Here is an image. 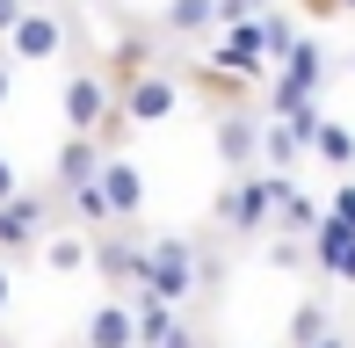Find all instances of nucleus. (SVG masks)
Instances as JSON below:
<instances>
[{
	"label": "nucleus",
	"instance_id": "nucleus-6",
	"mask_svg": "<svg viewBox=\"0 0 355 348\" xmlns=\"http://www.w3.org/2000/svg\"><path fill=\"white\" fill-rule=\"evenodd\" d=\"M58 51H66V22L29 0V15L8 29V58H37V66H44V58H58Z\"/></svg>",
	"mask_w": 355,
	"mask_h": 348
},
{
	"label": "nucleus",
	"instance_id": "nucleus-12",
	"mask_svg": "<svg viewBox=\"0 0 355 348\" xmlns=\"http://www.w3.org/2000/svg\"><path fill=\"white\" fill-rule=\"evenodd\" d=\"M102 138H66V146H58V189H87V182H102Z\"/></svg>",
	"mask_w": 355,
	"mask_h": 348
},
{
	"label": "nucleus",
	"instance_id": "nucleus-2",
	"mask_svg": "<svg viewBox=\"0 0 355 348\" xmlns=\"http://www.w3.org/2000/svg\"><path fill=\"white\" fill-rule=\"evenodd\" d=\"M58 109H66V131L94 138V131L109 123V109H116L109 73H102V66H73V73H66V94H58Z\"/></svg>",
	"mask_w": 355,
	"mask_h": 348
},
{
	"label": "nucleus",
	"instance_id": "nucleus-28",
	"mask_svg": "<svg viewBox=\"0 0 355 348\" xmlns=\"http://www.w3.org/2000/svg\"><path fill=\"white\" fill-rule=\"evenodd\" d=\"M94 8H102V15H123V0H94Z\"/></svg>",
	"mask_w": 355,
	"mask_h": 348
},
{
	"label": "nucleus",
	"instance_id": "nucleus-18",
	"mask_svg": "<svg viewBox=\"0 0 355 348\" xmlns=\"http://www.w3.org/2000/svg\"><path fill=\"white\" fill-rule=\"evenodd\" d=\"M174 327V305H159V297H138V348H159Z\"/></svg>",
	"mask_w": 355,
	"mask_h": 348
},
{
	"label": "nucleus",
	"instance_id": "nucleus-15",
	"mask_svg": "<svg viewBox=\"0 0 355 348\" xmlns=\"http://www.w3.org/2000/svg\"><path fill=\"white\" fill-rule=\"evenodd\" d=\"M312 153H319L327 167H355V131L327 116V123H319V138H312Z\"/></svg>",
	"mask_w": 355,
	"mask_h": 348
},
{
	"label": "nucleus",
	"instance_id": "nucleus-22",
	"mask_svg": "<svg viewBox=\"0 0 355 348\" xmlns=\"http://www.w3.org/2000/svg\"><path fill=\"white\" fill-rule=\"evenodd\" d=\"M22 15H29V0H0V44H8V29L22 22Z\"/></svg>",
	"mask_w": 355,
	"mask_h": 348
},
{
	"label": "nucleus",
	"instance_id": "nucleus-29",
	"mask_svg": "<svg viewBox=\"0 0 355 348\" xmlns=\"http://www.w3.org/2000/svg\"><path fill=\"white\" fill-rule=\"evenodd\" d=\"M312 348H348V341H341V334H327V341H312Z\"/></svg>",
	"mask_w": 355,
	"mask_h": 348
},
{
	"label": "nucleus",
	"instance_id": "nucleus-24",
	"mask_svg": "<svg viewBox=\"0 0 355 348\" xmlns=\"http://www.w3.org/2000/svg\"><path fill=\"white\" fill-rule=\"evenodd\" d=\"M247 8H261V0H218V22H247Z\"/></svg>",
	"mask_w": 355,
	"mask_h": 348
},
{
	"label": "nucleus",
	"instance_id": "nucleus-23",
	"mask_svg": "<svg viewBox=\"0 0 355 348\" xmlns=\"http://www.w3.org/2000/svg\"><path fill=\"white\" fill-rule=\"evenodd\" d=\"M15 196H22V182H15V160L0 153V203H15Z\"/></svg>",
	"mask_w": 355,
	"mask_h": 348
},
{
	"label": "nucleus",
	"instance_id": "nucleus-7",
	"mask_svg": "<svg viewBox=\"0 0 355 348\" xmlns=\"http://www.w3.org/2000/svg\"><path fill=\"white\" fill-rule=\"evenodd\" d=\"M268 51H276V37H268V22H225V51H218V66H232V73H261L268 66Z\"/></svg>",
	"mask_w": 355,
	"mask_h": 348
},
{
	"label": "nucleus",
	"instance_id": "nucleus-10",
	"mask_svg": "<svg viewBox=\"0 0 355 348\" xmlns=\"http://www.w3.org/2000/svg\"><path fill=\"white\" fill-rule=\"evenodd\" d=\"M102 196H109V211H116V225H131V218L145 211V182H138V167L123 160V153L102 160Z\"/></svg>",
	"mask_w": 355,
	"mask_h": 348
},
{
	"label": "nucleus",
	"instance_id": "nucleus-3",
	"mask_svg": "<svg viewBox=\"0 0 355 348\" xmlns=\"http://www.w3.org/2000/svg\"><path fill=\"white\" fill-rule=\"evenodd\" d=\"M319 73H327V66H319V44H290V51H283V73H276V87H268V109H276V116H283V109H297V102H312V87H319Z\"/></svg>",
	"mask_w": 355,
	"mask_h": 348
},
{
	"label": "nucleus",
	"instance_id": "nucleus-19",
	"mask_svg": "<svg viewBox=\"0 0 355 348\" xmlns=\"http://www.w3.org/2000/svg\"><path fill=\"white\" fill-rule=\"evenodd\" d=\"M73 196V211L87 218V225H116V211H109V196H102V182H87V189H66Z\"/></svg>",
	"mask_w": 355,
	"mask_h": 348
},
{
	"label": "nucleus",
	"instance_id": "nucleus-4",
	"mask_svg": "<svg viewBox=\"0 0 355 348\" xmlns=\"http://www.w3.org/2000/svg\"><path fill=\"white\" fill-rule=\"evenodd\" d=\"M153 44H159V29H123V37L109 44L102 73H109V87H116V102H123V87H138L145 73H159L153 66Z\"/></svg>",
	"mask_w": 355,
	"mask_h": 348
},
{
	"label": "nucleus",
	"instance_id": "nucleus-5",
	"mask_svg": "<svg viewBox=\"0 0 355 348\" xmlns=\"http://www.w3.org/2000/svg\"><path fill=\"white\" fill-rule=\"evenodd\" d=\"M94 268H102V283L116 290V283H145V268H153V240H123V232H102L94 240Z\"/></svg>",
	"mask_w": 355,
	"mask_h": 348
},
{
	"label": "nucleus",
	"instance_id": "nucleus-14",
	"mask_svg": "<svg viewBox=\"0 0 355 348\" xmlns=\"http://www.w3.org/2000/svg\"><path fill=\"white\" fill-rule=\"evenodd\" d=\"M218 22V0H167L159 8V37H203Z\"/></svg>",
	"mask_w": 355,
	"mask_h": 348
},
{
	"label": "nucleus",
	"instance_id": "nucleus-13",
	"mask_svg": "<svg viewBox=\"0 0 355 348\" xmlns=\"http://www.w3.org/2000/svg\"><path fill=\"white\" fill-rule=\"evenodd\" d=\"M312 254H319V268H327L334 283H355V232L341 218H327V225L312 232Z\"/></svg>",
	"mask_w": 355,
	"mask_h": 348
},
{
	"label": "nucleus",
	"instance_id": "nucleus-17",
	"mask_svg": "<svg viewBox=\"0 0 355 348\" xmlns=\"http://www.w3.org/2000/svg\"><path fill=\"white\" fill-rule=\"evenodd\" d=\"M297 153H304V146H297V131H290V123H268V131H261V167H268V174H283Z\"/></svg>",
	"mask_w": 355,
	"mask_h": 348
},
{
	"label": "nucleus",
	"instance_id": "nucleus-8",
	"mask_svg": "<svg viewBox=\"0 0 355 348\" xmlns=\"http://www.w3.org/2000/svg\"><path fill=\"white\" fill-rule=\"evenodd\" d=\"M211 138H218V160L232 167V174L254 167V153H261V123H254L247 109H218V131Z\"/></svg>",
	"mask_w": 355,
	"mask_h": 348
},
{
	"label": "nucleus",
	"instance_id": "nucleus-27",
	"mask_svg": "<svg viewBox=\"0 0 355 348\" xmlns=\"http://www.w3.org/2000/svg\"><path fill=\"white\" fill-rule=\"evenodd\" d=\"M8 297H15V283H8V268H0V312H8Z\"/></svg>",
	"mask_w": 355,
	"mask_h": 348
},
{
	"label": "nucleus",
	"instance_id": "nucleus-9",
	"mask_svg": "<svg viewBox=\"0 0 355 348\" xmlns=\"http://www.w3.org/2000/svg\"><path fill=\"white\" fill-rule=\"evenodd\" d=\"M174 102H182V87H174V73H145L138 87H123V116L131 123H167Z\"/></svg>",
	"mask_w": 355,
	"mask_h": 348
},
{
	"label": "nucleus",
	"instance_id": "nucleus-1",
	"mask_svg": "<svg viewBox=\"0 0 355 348\" xmlns=\"http://www.w3.org/2000/svg\"><path fill=\"white\" fill-rule=\"evenodd\" d=\"M131 297H159V305H182V297H196V240H153V268H145V283Z\"/></svg>",
	"mask_w": 355,
	"mask_h": 348
},
{
	"label": "nucleus",
	"instance_id": "nucleus-26",
	"mask_svg": "<svg viewBox=\"0 0 355 348\" xmlns=\"http://www.w3.org/2000/svg\"><path fill=\"white\" fill-rule=\"evenodd\" d=\"M8 94H15V73H8V58H0V109H8Z\"/></svg>",
	"mask_w": 355,
	"mask_h": 348
},
{
	"label": "nucleus",
	"instance_id": "nucleus-25",
	"mask_svg": "<svg viewBox=\"0 0 355 348\" xmlns=\"http://www.w3.org/2000/svg\"><path fill=\"white\" fill-rule=\"evenodd\" d=\"M159 348H196V334H189V327L174 320V327H167V341H159Z\"/></svg>",
	"mask_w": 355,
	"mask_h": 348
},
{
	"label": "nucleus",
	"instance_id": "nucleus-16",
	"mask_svg": "<svg viewBox=\"0 0 355 348\" xmlns=\"http://www.w3.org/2000/svg\"><path fill=\"white\" fill-rule=\"evenodd\" d=\"M94 247L80 240V232H58V240H44V268H58V276H73V268H87Z\"/></svg>",
	"mask_w": 355,
	"mask_h": 348
},
{
	"label": "nucleus",
	"instance_id": "nucleus-11",
	"mask_svg": "<svg viewBox=\"0 0 355 348\" xmlns=\"http://www.w3.org/2000/svg\"><path fill=\"white\" fill-rule=\"evenodd\" d=\"M87 348H138V312L123 305V297L94 305L87 312Z\"/></svg>",
	"mask_w": 355,
	"mask_h": 348
},
{
	"label": "nucleus",
	"instance_id": "nucleus-20",
	"mask_svg": "<svg viewBox=\"0 0 355 348\" xmlns=\"http://www.w3.org/2000/svg\"><path fill=\"white\" fill-rule=\"evenodd\" d=\"M327 341V305H297V320H290V348H312Z\"/></svg>",
	"mask_w": 355,
	"mask_h": 348
},
{
	"label": "nucleus",
	"instance_id": "nucleus-21",
	"mask_svg": "<svg viewBox=\"0 0 355 348\" xmlns=\"http://www.w3.org/2000/svg\"><path fill=\"white\" fill-rule=\"evenodd\" d=\"M327 218H341V225L355 232V182H341V189H334V203H327Z\"/></svg>",
	"mask_w": 355,
	"mask_h": 348
}]
</instances>
